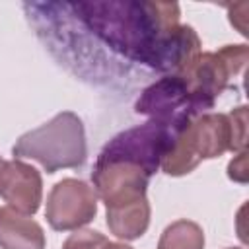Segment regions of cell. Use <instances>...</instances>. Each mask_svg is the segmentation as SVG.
<instances>
[{
  "instance_id": "6da1fadb",
  "label": "cell",
  "mask_w": 249,
  "mask_h": 249,
  "mask_svg": "<svg viewBox=\"0 0 249 249\" xmlns=\"http://www.w3.org/2000/svg\"><path fill=\"white\" fill-rule=\"evenodd\" d=\"M86 25L123 56L161 72L179 74L198 53L200 39L191 25H179L175 2H80Z\"/></svg>"
},
{
  "instance_id": "7a4b0ae2",
  "label": "cell",
  "mask_w": 249,
  "mask_h": 249,
  "mask_svg": "<svg viewBox=\"0 0 249 249\" xmlns=\"http://www.w3.org/2000/svg\"><path fill=\"white\" fill-rule=\"evenodd\" d=\"M247 144V107L224 113H204L193 119L173 140L161 161L167 175L191 173L202 160H212L224 152H241Z\"/></svg>"
},
{
  "instance_id": "3957f363",
  "label": "cell",
  "mask_w": 249,
  "mask_h": 249,
  "mask_svg": "<svg viewBox=\"0 0 249 249\" xmlns=\"http://www.w3.org/2000/svg\"><path fill=\"white\" fill-rule=\"evenodd\" d=\"M12 154L16 160H35L47 173L80 167L88 156L82 119L72 111H62L39 128L21 134Z\"/></svg>"
},
{
  "instance_id": "277c9868",
  "label": "cell",
  "mask_w": 249,
  "mask_h": 249,
  "mask_svg": "<svg viewBox=\"0 0 249 249\" xmlns=\"http://www.w3.org/2000/svg\"><path fill=\"white\" fill-rule=\"evenodd\" d=\"M249 58L247 45H226L218 53H198L181 72L193 95L212 109L216 97L243 70Z\"/></svg>"
},
{
  "instance_id": "5b68a950",
  "label": "cell",
  "mask_w": 249,
  "mask_h": 249,
  "mask_svg": "<svg viewBox=\"0 0 249 249\" xmlns=\"http://www.w3.org/2000/svg\"><path fill=\"white\" fill-rule=\"evenodd\" d=\"M134 111L148 115L150 121L167 124L177 132H181L193 119L208 113V109L193 95L185 78L179 74L163 76L148 86L140 93Z\"/></svg>"
},
{
  "instance_id": "8992f818",
  "label": "cell",
  "mask_w": 249,
  "mask_h": 249,
  "mask_svg": "<svg viewBox=\"0 0 249 249\" xmlns=\"http://www.w3.org/2000/svg\"><path fill=\"white\" fill-rule=\"evenodd\" d=\"M179 132L158 121H148L140 126L119 132L99 152L97 160H121L142 167L150 177L161 167Z\"/></svg>"
},
{
  "instance_id": "52a82bcc",
  "label": "cell",
  "mask_w": 249,
  "mask_h": 249,
  "mask_svg": "<svg viewBox=\"0 0 249 249\" xmlns=\"http://www.w3.org/2000/svg\"><path fill=\"white\" fill-rule=\"evenodd\" d=\"M97 214V195L82 179L58 181L47 198L45 218L56 231L80 230L89 224Z\"/></svg>"
},
{
  "instance_id": "ba28073f",
  "label": "cell",
  "mask_w": 249,
  "mask_h": 249,
  "mask_svg": "<svg viewBox=\"0 0 249 249\" xmlns=\"http://www.w3.org/2000/svg\"><path fill=\"white\" fill-rule=\"evenodd\" d=\"M0 196L10 208L27 216L35 214L43 198L41 173L21 160L4 161L0 169Z\"/></svg>"
},
{
  "instance_id": "9c48e42d",
  "label": "cell",
  "mask_w": 249,
  "mask_h": 249,
  "mask_svg": "<svg viewBox=\"0 0 249 249\" xmlns=\"http://www.w3.org/2000/svg\"><path fill=\"white\" fill-rule=\"evenodd\" d=\"M0 249H45L43 228L10 206L0 208Z\"/></svg>"
},
{
  "instance_id": "30bf717a",
  "label": "cell",
  "mask_w": 249,
  "mask_h": 249,
  "mask_svg": "<svg viewBox=\"0 0 249 249\" xmlns=\"http://www.w3.org/2000/svg\"><path fill=\"white\" fill-rule=\"evenodd\" d=\"M148 224H150L148 198L107 208V226L111 233L117 235L119 239H124V241L138 239L148 230Z\"/></svg>"
},
{
  "instance_id": "8fae6325",
  "label": "cell",
  "mask_w": 249,
  "mask_h": 249,
  "mask_svg": "<svg viewBox=\"0 0 249 249\" xmlns=\"http://www.w3.org/2000/svg\"><path fill=\"white\" fill-rule=\"evenodd\" d=\"M158 249H204V231L196 222L177 220L163 230Z\"/></svg>"
},
{
  "instance_id": "7c38bea8",
  "label": "cell",
  "mask_w": 249,
  "mask_h": 249,
  "mask_svg": "<svg viewBox=\"0 0 249 249\" xmlns=\"http://www.w3.org/2000/svg\"><path fill=\"white\" fill-rule=\"evenodd\" d=\"M109 239L95 230H76L64 243L62 249H105Z\"/></svg>"
},
{
  "instance_id": "4fadbf2b",
  "label": "cell",
  "mask_w": 249,
  "mask_h": 249,
  "mask_svg": "<svg viewBox=\"0 0 249 249\" xmlns=\"http://www.w3.org/2000/svg\"><path fill=\"white\" fill-rule=\"evenodd\" d=\"M228 175L230 179L237 181V183H245L247 181V150H241L228 165Z\"/></svg>"
},
{
  "instance_id": "5bb4252c",
  "label": "cell",
  "mask_w": 249,
  "mask_h": 249,
  "mask_svg": "<svg viewBox=\"0 0 249 249\" xmlns=\"http://www.w3.org/2000/svg\"><path fill=\"white\" fill-rule=\"evenodd\" d=\"M105 249H132V247H128V245H124V243H107L105 245Z\"/></svg>"
},
{
  "instance_id": "9a60e30c",
  "label": "cell",
  "mask_w": 249,
  "mask_h": 249,
  "mask_svg": "<svg viewBox=\"0 0 249 249\" xmlns=\"http://www.w3.org/2000/svg\"><path fill=\"white\" fill-rule=\"evenodd\" d=\"M2 165H4V160H2V158H0V169H2Z\"/></svg>"
},
{
  "instance_id": "2e32d148",
  "label": "cell",
  "mask_w": 249,
  "mask_h": 249,
  "mask_svg": "<svg viewBox=\"0 0 249 249\" xmlns=\"http://www.w3.org/2000/svg\"><path fill=\"white\" fill-rule=\"evenodd\" d=\"M228 249H239V247H228Z\"/></svg>"
}]
</instances>
